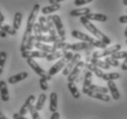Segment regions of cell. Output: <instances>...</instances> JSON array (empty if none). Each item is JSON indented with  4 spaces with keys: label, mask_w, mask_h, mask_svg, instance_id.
<instances>
[{
    "label": "cell",
    "mask_w": 127,
    "mask_h": 119,
    "mask_svg": "<svg viewBox=\"0 0 127 119\" xmlns=\"http://www.w3.org/2000/svg\"><path fill=\"white\" fill-rule=\"evenodd\" d=\"M92 81H93V73L88 71L86 73H85V76H84V81H83V85H82V93L84 94H87L89 93L90 87L92 85Z\"/></svg>",
    "instance_id": "7c38bea8"
},
{
    "label": "cell",
    "mask_w": 127,
    "mask_h": 119,
    "mask_svg": "<svg viewBox=\"0 0 127 119\" xmlns=\"http://www.w3.org/2000/svg\"><path fill=\"white\" fill-rule=\"evenodd\" d=\"M62 40L59 35L57 36H51V35H42L40 38L38 39V42H43V43H56L59 41H61ZM63 41V40H62Z\"/></svg>",
    "instance_id": "2e32d148"
},
{
    "label": "cell",
    "mask_w": 127,
    "mask_h": 119,
    "mask_svg": "<svg viewBox=\"0 0 127 119\" xmlns=\"http://www.w3.org/2000/svg\"><path fill=\"white\" fill-rule=\"evenodd\" d=\"M46 100H47V95L46 93H41L39 97H38V101H37V104L35 105V108L37 109L38 111H40L43 109L44 107V105H45V103H46Z\"/></svg>",
    "instance_id": "4dcf8cb0"
},
{
    "label": "cell",
    "mask_w": 127,
    "mask_h": 119,
    "mask_svg": "<svg viewBox=\"0 0 127 119\" xmlns=\"http://www.w3.org/2000/svg\"><path fill=\"white\" fill-rule=\"evenodd\" d=\"M0 30L6 32V34H9L11 36H14L17 34V30L13 28V26H10L7 24H3L2 22H0Z\"/></svg>",
    "instance_id": "83f0119b"
},
{
    "label": "cell",
    "mask_w": 127,
    "mask_h": 119,
    "mask_svg": "<svg viewBox=\"0 0 127 119\" xmlns=\"http://www.w3.org/2000/svg\"><path fill=\"white\" fill-rule=\"evenodd\" d=\"M48 80L46 78H40L39 79V87L43 92L49 90V83H48Z\"/></svg>",
    "instance_id": "74e56055"
},
{
    "label": "cell",
    "mask_w": 127,
    "mask_h": 119,
    "mask_svg": "<svg viewBox=\"0 0 127 119\" xmlns=\"http://www.w3.org/2000/svg\"><path fill=\"white\" fill-rule=\"evenodd\" d=\"M71 36L74 39L80 40L83 41V42L90 43L93 47H96V48H99V49H104L107 48V45L104 43L103 41L100 40L98 39L93 38V37L89 36L88 34H85V33L80 31V30H76V29L72 30Z\"/></svg>",
    "instance_id": "3957f363"
},
{
    "label": "cell",
    "mask_w": 127,
    "mask_h": 119,
    "mask_svg": "<svg viewBox=\"0 0 127 119\" xmlns=\"http://www.w3.org/2000/svg\"><path fill=\"white\" fill-rule=\"evenodd\" d=\"M85 67H86L90 72H92L93 73H94L98 78H101L102 75L104 74L103 72L101 71V69H100L99 67L95 66V65L93 63H85Z\"/></svg>",
    "instance_id": "cb8c5ba5"
},
{
    "label": "cell",
    "mask_w": 127,
    "mask_h": 119,
    "mask_svg": "<svg viewBox=\"0 0 127 119\" xmlns=\"http://www.w3.org/2000/svg\"><path fill=\"white\" fill-rule=\"evenodd\" d=\"M90 13H92V12L89 7H81V8L72 9L71 11L69 12V15H70V17H73V18H77V17L81 18V17H85Z\"/></svg>",
    "instance_id": "e0dca14e"
},
{
    "label": "cell",
    "mask_w": 127,
    "mask_h": 119,
    "mask_svg": "<svg viewBox=\"0 0 127 119\" xmlns=\"http://www.w3.org/2000/svg\"><path fill=\"white\" fill-rule=\"evenodd\" d=\"M91 47H93V46H92L90 43L81 41V42H77V43L70 44L69 49L72 50V51H81V50H85V49H90Z\"/></svg>",
    "instance_id": "ac0fdd59"
},
{
    "label": "cell",
    "mask_w": 127,
    "mask_h": 119,
    "mask_svg": "<svg viewBox=\"0 0 127 119\" xmlns=\"http://www.w3.org/2000/svg\"><path fill=\"white\" fill-rule=\"evenodd\" d=\"M39 9H40V5L39 4H35L31 12H30V14L29 16V18H28V21H27L26 30H25V33H24L23 38H22V41H21V45H20L21 52L26 50L27 44L29 42V40L30 39V37L32 36L33 27H34L35 23H36V19H37V17H38V15Z\"/></svg>",
    "instance_id": "6da1fadb"
},
{
    "label": "cell",
    "mask_w": 127,
    "mask_h": 119,
    "mask_svg": "<svg viewBox=\"0 0 127 119\" xmlns=\"http://www.w3.org/2000/svg\"><path fill=\"white\" fill-rule=\"evenodd\" d=\"M33 32H34V36H35V38H36V40H38V39L43 35V32L41 30L40 26H39L38 22V23H35L34 27H33Z\"/></svg>",
    "instance_id": "e575fe53"
},
{
    "label": "cell",
    "mask_w": 127,
    "mask_h": 119,
    "mask_svg": "<svg viewBox=\"0 0 127 119\" xmlns=\"http://www.w3.org/2000/svg\"><path fill=\"white\" fill-rule=\"evenodd\" d=\"M0 96H1V100L5 103L9 101V92L8 88H7V84L4 80L0 81Z\"/></svg>",
    "instance_id": "4fadbf2b"
},
{
    "label": "cell",
    "mask_w": 127,
    "mask_h": 119,
    "mask_svg": "<svg viewBox=\"0 0 127 119\" xmlns=\"http://www.w3.org/2000/svg\"><path fill=\"white\" fill-rule=\"evenodd\" d=\"M36 38H35L34 35H32L30 37V39L29 40V42L27 44L26 47V50H32V49L35 47V43H36Z\"/></svg>",
    "instance_id": "f35d334b"
},
{
    "label": "cell",
    "mask_w": 127,
    "mask_h": 119,
    "mask_svg": "<svg viewBox=\"0 0 127 119\" xmlns=\"http://www.w3.org/2000/svg\"><path fill=\"white\" fill-rule=\"evenodd\" d=\"M35 100H36V97L35 95L31 94L28 97V99L26 100V102L24 103V105L21 106L20 110H19V114L22 115V116H25L28 112H29V109L31 108V106H33V104H34Z\"/></svg>",
    "instance_id": "8fae6325"
},
{
    "label": "cell",
    "mask_w": 127,
    "mask_h": 119,
    "mask_svg": "<svg viewBox=\"0 0 127 119\" xmlns=\"http://www.w3.org/2000/svg\"><path fill=\"white\" fill-rule=\"evenodd\" d=\"M0 119H7V118H6V116L2 112H0Z\"/></svg>",
    "instance_id": "681fc988"
},
{
    "label": "cell",
    "mask_w": 127,
    "mask_h": 119,
    "mask_svg": "<svg viewBox=\"0 0 127 119\" xmlns=\"http://www.w3.org/2000/svg\"><path fill=\"white\" fill-rule=\"evenodd\" d=\"M123 4H124V6H127V0H124V1H123Z\"/></svg>",
    "instance_id": "816d5d0a"
},
{
    "label": "cell",
    "mask_w": 127,
    "mask_h": 119,
    "mask_svg": "<svg viewBox=\"0 0 127 119\" xmlns=\"http://www.w3.org/2000/svg\"><path fill=\"white\" fill-rule=\"evenodd\" d=\"M35 48L38 49V50H41V51H44V52H47V53L55 52L53 46L49 45V44H47V43H43V42L36 41V43H35Z\"/></svg>",
    "instance_id": "ffe728a7"
},
{
    "label": "cell",
    "mask_w": 127,
    "mask_h": 119,
    "mask_svg": "<svg viewBox=\"0 0 127 119\" xmlns=\"http://www.w3.org/2000/svg\"><path fill=\"white\" fill-rule=\"evenodd\" d=\"M22 18H23V15L21 12H17L14 16V20H13V28L16 30H18L20 29L21 23H22Z\"/></svg>",
    "instance_id": "4316f807"
},
{
    "label": "cell",
    "mask_w": 127,
    "mask_h": 119,
    "mask_svg": "<svg viewBox=\"0 0 127 119\" xmlns=\"http://www.w3.org/2000/svg\"><path fill=\"white\" fill-rule=\"evenodd\" d=\"M93 0H74V5L76 6H81L87 4L92 3Z\"/></svg>",
    "instance_id": "60d3db41"
},
{
    "label": "cell",
    "mask_w": 127,
    "mask_h": 119,
    "mask_svg": "<svg viewBox=\"0 0 127 119\" xmlns=\"http://www.w3.org/2000/svg\"><path fill=\"white\" fill-rule=\"evenodd\" d=\"M61 118V115L59 112H54L52 113L51 116H50V119H60Z\"/></svg>",
    "instance_id": "ee69618b"
},
{
    "label": "cell",
    "mask_w": 127,
    "mask_h": 119,
    "mask_svg": "<svg viewBox=\"0 0 127 119\" xmlns=\"http://www.w3.org/2000/svg\"><path fill=\"white\" fill-rule=\"evenodd\" d=\"M85 18L89 20L99 21V22H105L107 20L106 15L101 14V13H90L87 16H85Z\"/></svg>",
    "instance_id": "7402d4cb"
},
{
    "label": "cell",
    "mask_w": 127,
    "mask_h": 119,
    "mask_svg": "<svg viewBox=\"0 0 127 119\" xmlns=\"http://www.w3.org/2000/svg\"><path fill=\"white\" fill-rule=\"evenodd\" d=\"M52 20H53V23L55 25L58 35L61 37L62 40L65 41V40H66V32H65V29H64L63 23H62L61 17L59 15H52Z\"/></svg>",
    "instance_id": "8992f818"
},
{
    "label": "cell",
    "mask_w": 127,
    "mask_h": 119,
    "mask_svg": "<svg viewBox=\"0 0 127 119\" xmlns=\"http://www.w3.org/2000/svg\"><path fill=\"white\" fill-rule=\"evenodd\" d=\"M67 63H68V61H67L64 57H62V58L60 59V61H57L53 66L50 67V69L49 70L48 73H49V74L50 76L56 75V74H57L58 73H60L61 70H63Z\"/></svg>",
    "instance_id": "30bf717a"
},
{
    "label": "cell",
    "mask_w": 127,
    "mask_h": 119,
    "mask_svg": "<svg viewBox=\"0 0 127 119\" xmlns=\"http://www.w3.org/2000/svg\"><path fill=\"white\" fill-rule=\"evenodd\" d=\"M87 95L92 97L94 99H98L100 101L102 102H110L111 97L106 93H96V92H93V91H89V93H87Z\"/></svg>",
    "instance_id": "44dd1931"
},
{
    "label": "cell",
    "mask_w": 127,
    "mask_h": 119,
    "mask_svg": "<svg viewBox=\"0 0 127 119\" xmlns=\"http://www.w3.org/2000/svg\"><path fill=\"white\" fill-rule=\"evenodd\" d=\"M80 21H81V23L84 26V28H85L88 31H90V33H92V34H93L96 39H98V40H100L103 41L107 46H108V45H110V44L112 43L111 39L109 38L107 35H105L103 32H101V30H100V29H99L98 28L94 25V24L92 23L91 20L87 19L85 17H81Z\"/></svg>",
    "instance_id": "7a4b0ae2"
},
{
    "label": "cell",
    "mask_w": 127,
    "mask_h": 119,
    "mask_svg": "<svg viewBox=\"0 0 127 119\" xmlns=\"http://www.w3.org/2000/svg\"><path fill=\"white\" fill-rule=\"evenodd\" d=\"M121 68L123 71H127V56H126V58L124 59V62L121 64Z\"/></svg>",
    "instance_id": "f6af8a7d"
},
{
    "label": "cell",
    "mask_w": 127,
    "mask_h": 119,
    "mask_svg": "<svg viewBox=\"0 0 127 119\" xmlns=\"http://www.w3.org/2000/svg\"><path fill=\"white\" fill-rule=\"evenodd\" d=\"M81 56L80 53H75L74 56H73V58L70 60V61L66 64V66L64 68L63 70H62V74L64 76H68L72 70H73V68L77 65L79 61H81Z\"/></svg>",
    "instance_id": "52a82bcc"
},
{
    "label": "cell",
    "mask_w": 127,
    "mask_h": 119,
    "mask_svg": "<svg viewBox=\"0 0 127 119\" xmlns=\"http://www.w3.org/2000/svg\"><path fill=\"white\" fill-rule=\"evenodd\" d=\"M0 37H1V38H6V32L2 31V30H0Z\"/></svg>",
    "instance_id": "7dc6e473"
},
{
    "label": "cell",
    "mask_w": 127,
    "mask_h": 119,
    "mask_svg": "<svg viewBox=\"0 0 127 119\" xmlns=\"http://www.w3.org/2000/svg\"><path fill=\"white\" fill-rule=\"evenodd\" d=\"M28 76H29V73H27V72H22V73H19L16 74V75H13L11 77H9L7 79V82L9 84H15V83H17V82H19L21 81H24L25 79L28 78Z\"/></svg>",
    "instance_id": "9a60e30c"
},
{
    "label": "cell",
    "mask_w": 127,
    "mask_h": 119,
    "mask_svg": "<svg viewBox=\"0 0 127 119\" xmlns=\"http://www.w3.org/2000/svg\"><path fill=\"white\" fill-rule=\"evenodd\" d=\"M83 67H85L84 61H79L78 63H77V65L73 68V70H72L71 72H70V73L68 75V82H74L76 79L78 78V76L80 75V73H81V72L82 71Z\"/></svg>",
    "instance_id": "9c48e42d"
},
{
    "label": "cell",
    "mask_w": 127,
    "mask_h": 119,
    "mask_svg": "<svg viewBox=\"0 0 127 119\" xmlns=\"http://www.w3.org/2000/svg\"><path fill=\"white\" fill-rule=\"evenodd\" d=\"M125 43H126V45H127V39H126V41H125Z\"/></svg>",
    "instance_id": "f5cc1de1"
},
{
    "label": "cell",
    "mask_w": 127,
    "mask_h": 119,
    "mask_svg": "<svg viewBox=\"0 0 127 119\" xmlns=\"http://www.w3.org/2000/svg\"><path fill=\"white\" fill-rule=\"evenodd\" d=\"M61 9L60 4H54V5H49V6H44L41 8V13L43 15H50L54 12L58 11Z\"/></svg>",
    "instance_id": "603a6c76"
},
{
    "label": "cell",
    "mask_w": 127,
    "mask_h": 119,
    "mask_svg": "<svg viewBox=\"0 0 127 119\" xmlns=\"http://www.w3.org/2000/svg\"><path fill=\"white\" fill-rule=\"evenodd\" d=\"M58 109V94L55 92H52L49 94V111L54 113Z\"/></svg>",
    "instance_id": "d6986e66"
},
{
    "label": "cell",
    "mask_w": 127,
    "mask_h": 119,
    "mask_svg": "<svg viewBox=\"0 0 127 119\" xmlns=\"http://www.w3.org/2000/svg\"><path fill=\"white\" fill-rule=\"evenodd\" d=\"M64 0H49V2L50 3V5H54V4H60L61 2H62Z\"/></svg>",
    "instance_id": "bcb514c9"
},
{
    "label": "cell",
    "mask_w": 127,
    "mask_h": 119,
    "mask_svg": "<svg viewBox=\"0 0 127 119\" xmlns=\"http://www.w3.org/2000/svg\"><path fill=\"white\" fill-rule=\"evenodd\" d=\"M126 12H127V9H126Z\"/></svg>",
    "instance_id": "db71d44e"
},
{
    "label": "cell",
    "mask_w": 127,
    "mask_h": 119,
    "mask_svg": "<svg viewBox=\"0 0 127 119\" xmlns=\"http://www.w3.org/2000/svg\"><path fill=\"white\" fill-rule=\"evenodd\" d=\"M67 50H58V51H55L53 53H49L48 56H47L46 60L48 61H56V60H60L64 56L65 52Z\"/></svg>",
    "instance_id": "d4e9b609"
},
{
    "label": "cell",
    "mask_w": 127,
    "mask_h": 119,
    "mask_svg": "<svg viewBox=\"0 0 127 119\" xmlns=\"http://www.w3.org/2000/svg\"><path fill=\"white\" fill-rule=\"evenodd\" d=\"M119 22L121 24H127V15L119 17Z\"/></svg>",
    "instance_id": "b9f144b4"
},
{
    "label": "cell",
    "mask_w": 127,
    "mask_h": 119,
    "mask_svg": "<svg viewBox=\"0 0 127 119\" xmlns=\"http://www.w3.org/2000/svg\"><path fill=\"white\" fill-rule=\"evenodd\" d=\"M4 21H5V17H4V15L1 13V11H0V22L3 23Z\"/></svg>",
    "instance_id": "c3c4849f"
},
{
    "label": "cell",
    "mask_w": 127,
    "mask_h": 119,
    "mask_svg": "<svg viewBox=\"0 0 127 119\" xmlns=\"http://www.w3.org/2000/svg\"><path fill=\"white\" fill-rule=\"evenodd\" d=\"M104 61H106V63L108 64V65H110V66H112V67H119L120 66V62H119V61L114 60V59H113L112 57H106V58L104 59Z\"/></svg>",
    "instance_id": "8d00e7d4"
},
{
    "label": "cell",
    "mask_w": 127,
    "mask_h": 119,
    "mask_svg": "<svg viewBox=\"0 0 127 119\" xmlns=\"http://www.w3.org/2000/svg\"><path fill=\"white\" fill-rule=\"evenodd\" d=\"M107 87L109 89V92L112 94V98L113 100H119L120 97H121V94H120V92H119L118 88L116 86L115 82L113 81H110L107 82Z\"/></svg>",
    "instance_id": "5bb4252c"
},
{
    "label": "cell",
    "mask_w": 127,
    "mask_h": 119,
    "mask_svg": "<svg viewBox=\"0 0 127 119\" xmlns=\"http://www.w3.org/2000/svg\"><path fill=\"white\" fill-rule=\"evenodd\" d=\"M13 119H28L27 117H25V116H22L19 113H15L13 115Z\"/></svg>",
    "instance_id": "7bdbcfd3"
},
{
    "label": "cell",
    "mask_w": 127,
    "mask_h": 119,
    "mask_svg": "<svg viewBox=\"0 0 127 119\" xmlns=\"http://www.w3.org/2000/svg\"><path fill=\"white\" fill-rule=\"evenodd\" d=\"M122 49L121 44H115L113 46H111L109 48L102 49V50H97L93 53V58L94 59H101V58H106L109 56H112L113 53L120 51Z\"/></svg>",
    "instance_id": "277c9868"
},
{
    "label": "cell",
    "mask_w": 127,
    "mask_h": 119,
    "mask_svg": "<svg viewBox=\"0 0 127 119\" xmlns=\"http://www.w3.org/2000/svg\"><path fill=\"white\" fill-rule=\"evenodd\" d=\"M90 91H93V92H96V93H106L109 92L108 87H103V86H99L96 84H92L91 87H90Z\"/></svg>",
    "instance_id": "d6a6232c"
},
{
    "label": "cell",
    "mask_w": 127,
    "mask_h": 119,
    "mask_svg": "<svg viewBox=\"0 0 127 119\" xmlns=\"http://www.w3.org/2000/svg\"><path fill=\"white\" fill-rule=\"evenodd\" d=\"M27 63L29 64V66L31 68L32 70L34 71L35 73H37L40 78H46L48 81H50L52 78V76L49 74V73H47L46 71L42 69L38 63L36 61H34V59H28L27 60Z\"/></svg>",
    "instance_id": "5b68a950"
},
{
    "label": "cell",
    "mask_w": 127,
    "mask_h": 119,
    "mask_svg": "<svg viewBox=\"0 0 127 119\" xmlns=\"http://www.w3.org/2000/svg\"><path fill=\"white\" fill-rule=\"evenodd\" d=\"M124 37L127 39V26H126V28H125V29H124Z\"/></svg>",
    "instance_id": "f907efd6"
},
{
    "label": "cell",
    "mask_w": 127,
    "mask_h": 119,
    "mask_svg": "<svg viewBox=\"0 0 127 119\" xmlns=\"http://www.w3.org/2000/svg\"><path fill=\"white\" fill-rule=\"evenodd\" d=\"M127 56V52L126 51H124V50H120V51H117V52L113 53V55L111 56L113 59H114V60H122V59H125Z\"/></svg>",
    "instance_id": "d590c367"
},
{
    "label": "cell",
    "mask_w": 127,
    "mask_h": 119,
    "mask_svg": "<svg viewBox=\"0 0 127 119\" xmlns=\"http://www.w3.org/2000/svg\"><path fill=\"white\" fill-rule=\"evenodd\" d=\"M91 61V63L94 64L95 66L99 67L100 69H104V70H109L111 68L110 65H108L106 63V61H101V59H94V58H92L90 60Z\"/></svg>",
    "instance_id": "484cf974"
},
{
    "label": "cell",
    "mask_w": 127,
    "mask_h": 119,
    "mask_svg": "<svg viewBox=\"0 0 127 119\" xmlns=\"http://www.w3.org/2000/svg\"><path fill=\"white\" fill-rule=\"evenodd\" d=\"M121 77V74L119 73H104L101 79L104 80V81H115V80H118Z\"/></svg>",
    "instance_id": "f546056e"
},
{
    "label": "cell",
    "mask_w": 127,
    "mask_h": 119,
    "mask_svg": "<svg viewBox=\"0 0 127 119\" xmlns=\"http://www.w3.org/2000/svg\"><path fill=\"white\" fill-rule=\"evenodd\" d=\"M38 24L40 26V29L42 30L43 33H49V28H48V25H47V18L44 17V16H41L38 18Z\"/></svg>",
    "instance_id": "1f68e13d"
},
{
    "label": "cell",
    "mask_w": 127,
    "mask_h": 119,
    "mask_svg": "<svg viewBox=\"0 0 127 119\" xmlns=\"http://www.w3.org/2000/svg\"><path fill=\"white\" fill-rule=\"evenodd\" d=\"M29 113L31 115V117L32 119H41L40 118V116H39V114H38V110L35 108V106H31V108L29 109Z\"/></svg>",
    "instance_id": "ab89813d"
},
{
    "label": "cell",
    "mask_w": 127,
    "mask_h": 119,
    "mask_svg": "<svg viewBox=\"0 0 127 119\" xmlns=\"http://www.w3.org/2000/svg\"><path fill=\"white\" fill-rule=\"evenodd\" d=\"M68 89L70 92L71 95L73 96V98L75 99H79L81 97V93L79 92L78 87L75 85L74 82H68Z\"/></svg>",
    "instance_id": "f1b7e54d"
},
{
    "label": "cell",
    "mask_w": 127,
    "mask_h": 119,
    "mask_svg": "<svg viewBox=\"0 0 127 119\" xmlns=\"http://www.w3.org/2000/svg\"><path fill=\"white\" fill-rule=\"evenodd\" d=\"M6 60H7V53L6 51H1L0 52V75L3 73Z\"/></svg>",
    "instance_id": "836d02e7"
},
{
    "label": "cell",
    "mask_w": 127,
    "mask_h": 119,
    "mask_svg": "<svg viewBox=\"0 0 127 119\" xmlns=\"http://www.w3.org/2000/svg\"><path fill=\"white\" fill-rule=\"evenodd\" d=\"M49 53L44 52V51H41V50H25V51H22L21 52V56L22 58L26 59H46L47 56H48Z\"/></svg>",
    "instance_id": "ba28073f"
}]
</instances>
